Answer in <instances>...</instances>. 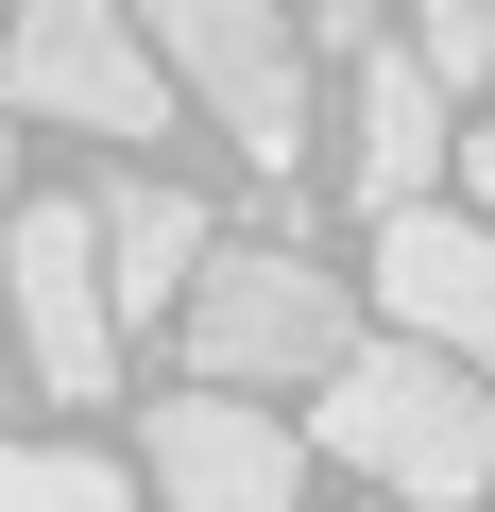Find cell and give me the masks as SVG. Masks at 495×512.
<instances>
[{"label":"cell","mask_w":495,"mask_h":512,"mask_svg":"<svg viewBox=\"0 0 495 512\" xmlns=\"http://www.w3.org/2000/svg\"><path fill=\"white\" fill-rule=\"evenodd\" d=\"M308 444L325 461H359L376 495H410V512H461V495H495V393H478V359H444V342H359L325 393H308Z\"/></svg>","instance_id":"obj_1"},{"label":"cell","mask_w":495,"mask_h":512,"mask_svg":"<svg viewBox=\"0 0 495 512\" xmlns=\"http://www.w3.org/2000/svg\"><path fill=\"white\" fill-rule=\"evenodd\" d=\"M359 359V291L325 274L308 239H222L188 291V376L205 393H325Z\"/></svg>","instance_id":"obj_2"},{"label":"cell","mask_w":495,"mask_h":512,"mask_svg":"<svg viewBox=\"0 0 495 512\" xmlns=\"http://www.w3.org/2000/svg\"><path fill=\"white\" fill-rule=\"evenodd\" d=\"M0 103L69 137H171V52L137 35V0H0Z\"/></svg>","instance_id":"obj_3"},{"label":"cell","mask_w":495,"mask_h":512,"mask_svg":"<svg viewBox=\"0 0 495 512\" xmlns=\"http://www.w3.org/2000/svg\"><path fill=\"white\" fill-rule=\"evenodd\" d=\"M137 35L171 52V86L257 154V171L308 154V18H291V0H137Z\"/></svg>","instance_id":"obj_4"},{"label":"cell","mask_w":495,"mask_h":512,"mask_svg":"<svg viewBox=\"0 0 495 512\" xmlns=\"http://www.w3.org/2000/svg\"><path fill=\"white\" fill-rule=\"evenodd\" d=\"M0 308H18V376L52 410H103L120 393V291H103V205H18V239H0Z\"/></svg>","instance_id":"obj_5"},{"label":"cell","mask_w":495,"mask_h":512,"mask_svg":"<svg viewBox=\"0 0 495 512\" xmlns=\"http://www.w3.org/2000/svg\"><path fill=\"white\" fill-rule=\"evenodd\" d=\"M137 478L154 512H308V444L274 427V393H154L137 410Z\"/></svg>","instance_id":"obj_6"},{"label":"cell","mask_w":495,"mask_h":512,"mask_svg":"<svg viewBox=\"0 0 495 512\" xmlns=\"http://www.w3.org/2000/svg\"><path fill=\"white\" fill-rule=\"evenodd\" d=\"M461 86L410 52V35H376L359 52V86H342V188H359V222H393V205H444V171H461Z\"/></svg>","instance_id":"obj_7"},{"label":"cell","mask_w":495,"mask_h":512,"mask_svg":"<svg viewBox=\"0 0 495 512\" xmlns=\"http://www.w3.org/2000/svg\"><path fill=\"white\" fill-rule=\"evenodd\" d=\"M376 308L410 342H444V359L495 376V222L478 205H393L376 222Z\"/></svg>","instance_id":"obj_8"},{"label":"cell","mask_w":495,"mask_h":512,"mask_svg":"<svg viewBox=\"0 0 495 512\" xmlns=\"http://www.w3.org/2000/svg\"><path fill=\"white\" fill-rule=\"evenodd\" d=\"M205 256H222V222H205L188 188H154V171L103 188V291H120V325H188Z\"/></svg>","instance_id":"obj_9"},{"label":"cell","mask_w":495,"mask_h":512,"mask_svg":"<svg viewBox=\"0 0 495 512\" xmlns=\"http://www.w3.org/2000/svg\"><path fill=\"white\" fill-rule=\"evenodd\" d=\"M0 512H137L103 444H0Z\"/></svg>","instance_id":"obj_10"},{"label":"cell","mask_w":495,"mask_h":512,"mask_svg":"<svg viewBox=\"0 0 495 512\" xmlns=\"http://www.w3.org/2000/svg\"><path fill=\"white\" fill-rule=\"evenodd\" d=\"M410 52H427L461 103H495V0H410Z\"/></svg>","instance_id":"obj_11"},{"label":"cell","mask_w":495,"mask_h":512,"mask_svg":"<svg viewBox=\"0 0 495 512\" xmlns=\"http://www.w3.org/2000/svg\"><path fill=\"white\" fill-rule=\"evenodd\" d=\"M461 188H478V222H495V103L461 120Z\"/></svg>","instance_id":"obj_12"},{"label":"cell","mask_w":495,"mask_h":512,"mask_svg":"<svg viewBox=\"0 0 495 512\" xmlns=\"http://www.w3.org/2000/svg\"><path fill=\"white\" fill-rule=\"evenodd\" d=\"M0 239H18V137H0Z\"/></svg>","instance_id":"obj_13"},{"label":"cell","mask_w":495,"mask_h":512,"mask_svg":"<svg viewBox=\"0 0 495 512\" xmlns=\"http://www.w3.org/2000/svg\"><path fill=\"white\" fill-rule=\"evenodd\" d=\"M359 512H410V495H359Z\"/></svg>","instance_id":"obj_14"}]
</instances>
